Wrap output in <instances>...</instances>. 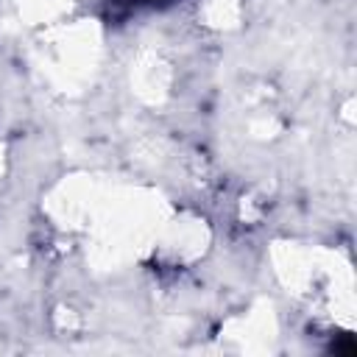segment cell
Returning a JSON list of instances; mask_svg holds the SVG:
<instances>
[{
	"label": "cell",
	"mask_w": 357,
	"mask_h": 357,
	"mask_svg": "<svg viewBox=\"0 0 357 357\" xmlns=\"http://www.w3.org/2000/svg\"><path fill=\"white\" fill-rule=\"evenodd\" d=\"M148 3H156V0H148Z\"/></svg>",
	"instance_id": "7a4b0ae2"
},
{
	"label": "cell",
	"mask_w": 357,
	"mask_h": 357,
	"mask_svg": "<svg viewBox=\"0 0 357 357\" xmlns=\"http://www.w3.org/2000/svg\"><path fill=\"white\" fill-rule=\"evenodd\" d=\"M332 349H335V351H337V354H349V357H351V354H354V351H357V349H354V343H351V340H340V343H335V346H332Z\"/></svg>",
	"instance_id": "6da1fadb"
}]
</instances>
